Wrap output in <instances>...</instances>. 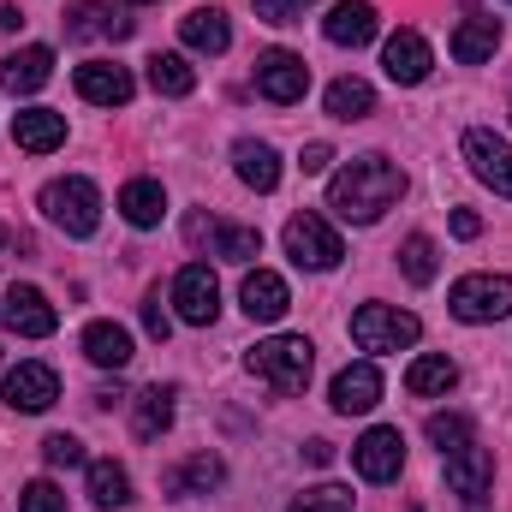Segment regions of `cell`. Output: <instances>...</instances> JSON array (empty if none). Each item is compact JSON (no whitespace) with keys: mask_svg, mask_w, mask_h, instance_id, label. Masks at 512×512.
Instances as JSON below:
<instances>
[{"mask_svg":"<svg viewBox=\"0 0 512 512\" xmlns=\"http://www.w3.org/2000/svg\"><path fill=\"white\" fill-rule=\"evenodd\" d=\"M399 197H405V173H399L387 155H358V161H346V167L328 179V209H334L340 221H358V227L382 221Z\"/></svg>","mask_w":512,"mask_h":512,"instance_id":"obj_1","label":"cell"},{"mask_svg":"<svg viewBox=\"0 0 512 512\" xmlns=\"http://www.w3.org/2000/svg\"><path fill=\"white\" fill-rule=\"evenodd\" d=\"M310 370H316V346L304 334H274V340L251 346V376H262L274 393H304Z\"/></svg>","mask_w":512,"mask_h":512,"instance_id":"obj_2","label":"cell"},{"mask_svg":"<svg viewBox=\"0 0 512 512\" xmlns=\"http://www.w3.org/2000/svg\"><path fill=\"white\" fill-rule=\"evenodd\" d=\"M42 215L66 239H90L102 227V191L90 179H54V185H42Z\"/></svg>","mask_w":512,"mask_h":512,"instance_id":"obj_3","label":"cell"},{"mask_svg":"<svg viewBox=\"0 0 512 512\" xmlns=\"http://www.w3.org/2000/svg\"><path fill=\"white\" fill-rule=\"evenodd\" d=\"M447 310L459 322H507L512 316V274H465V280H453Z\"/></svg>","mask_w":512,"mask_h":512,"instance_id":"obj_4","label":"cell"},{"mask_svg":"<svg viewBox=\"0 0 512 512\" xmlns=\"http://www.w3.org/2000/svg\"><path fill=\"white\" fill-rule=\"evenodd\" d=\"M417 334H423V322L411 310H393V304H364L352 316L358 352H405V346H417Z\"/></svg>","mask_w":512,"mask_h":512,"instance_id":"obj_5","label":"cell"},{"mask_svg":"<svg viewBox=\"0 0 512 512\" xmlns=\"http://www.w3.org/2000/svg\"><path fill=\"white\" fill-rule=\"evenodd\" d=\"M286 256L298 262V268H310V274H328V268H340V256H346V245H340V233L322 221V215H292L286 221Z\"/></svg>","mask_w":512,"mask_h":512,"instance_id":"obj_6","label":"cell"},{"mask_svg":"<svg viewBox=\"0 0 512 512\" xmlns=\"http://www.w3.org/2000/svg\"><path fill=\"white\" fill-rule=\"evenodd\" d=\"M304 90H310V66H304V54H292V48H268V54H256V96H268L274 108H292V102H304Z\"/></svg>","mask_w":512,"mask_h":512,"instance_id":"obj_7","label":"cell"},{"mask_svg":"<svg viewBox=\"0 0 512 512\" xmlns=\"http://www.w3.org/2000/svg\"><path fill=\"white\" fill-rule=\"evenodd\" d=\"M173 310H179V322H191V328H209V322L221 316V286H215L209 262H185V268L173 274Z\"/></svg>","mask_w":512,"mask_h":512,"instance_id":"obj_8","label":"cell"},{"mask_svg":"<svg viewBox=\"0 0 512 512\" xmlns=\"http://www.w3.org/2000/svg\"><path fill=\"white\" fill-rule=\"evenodd\" d=\"M447 483H453V495L465 501L471 512L489 507V489H495V459H489V447H459V453H447Z\"/></svg>","mask_w":512,"mask_h":512,"instance_id":"obj_9","label":"cell"},{"mask_svg":"<svg viewBox=\"0 0 512 512\" xmlns=\"http://www.w3.org/2000/svg\"><path fill=\"white\" fill-rule=\"evenodd\" d=\"M459 149H465L471 173H477L483 185H495V197H507L512 203V143H501L495 131H483V126H471Z\"/></svg>","mask_w":512,"mask_h":512,"instance_id":"obj_10","label":"cell"},{"mask_svg":"<svg viewBox=\"0 0 512 512\" xmlns=\"http://www.w3.org/2000/svg\"><path fill=\"white\" fill-rule=\"evenodd\" d=\"M352 465H358V477L364 483H393L399 471H405V435L399 429H370L358 447H352Z\"/></svg>","mask_w":512,"mask_h":512,"instance_id":"obj_11","label":"cell"},{"mask_svg":"<svg viewBox=\"0 0 512 512\" xmlns=\"http://www.w3.org/2000/svg\"><path fill=\"white\" fill-rule=\"evenodd\" d=\"M0 316H6V328H12L18 340H48V334L60 328L54 304H48L36 286H6V304H0Z\"/></svg>","mask_w":512,"mask_h":512,"instance_id":"obj_12","label":"cell"},{"mask_svg":"<svg viewBox=\"0 0 512 512\" xmlns=\"http://www.w3.org/2000/svg\"><path fill=\"white\" fill-rule=\"evenodd\" d=\"M60 24H66V36H72V42H96V36L126 42L131 30H137L126 12H114L108 0H78V6H66V18H60Z\"/></svg>","mask_w":512,"mask_h":512,"instance_id":"obj_13","label":"cell"},{"mask_svg":"<svg viewBox=\"0 0 512 512\" xmlns=\"http://www.w3.org/2000/svg\"><path fill=\"white\" fill-rule=\"evenodd\" d=\"M72 84H78V96H84V102H96V108H126L131 90H137V84H131V72H126V66H114V60H84Z\"/></svg>","mask_w":512,"mask_h":512,"instance_id":"obj_14","label":"cell"},{"mask_svg":"<svg viewBox=\"0 0 512 512\" xmlns=\"http://www.w3.org/2000/svg\"><path fill=\"white\" fill-rule=\"evenodd\" d=\"M328 399H334V411H346V417H364V411H376V399H382V370L364 358V364H346L334 387H328Z\"/></svg>","mask_w":512,"mask_h":512,"instance_id":"obj_15","label":"cell"},{"mask_svg":"<svg viewBox=\"0 0 512 512\" xmlns=\"http://www.w3.org/2000/svg\"><path fill=\"white\" fill-rule=\"evenodd\" d=\"M382 66H387V78H393V84H423V78H429V66H435V54H429V42H423L417 30H399V36H387Z\"/></svg>","mask_w":512,"mask_h":512,"instance_id":"obj_16","label":"cell"},{"mask_svg":"<svg viewBox=\"0 0 512 512\" xmlns=\"http://www.w3.org/2000/svg\"><path fill=\"white\" fill-rule=\"evenodd\" d=\"M54 399H60V376L48 364H18L6 376V405L12 411H48Z\"/></svg>","mask_w":512,"mask_h":512,"instance_id":"obj_17","label":"cell"},{"mask_svg":"<svg viewBox=\"0 0 512 512\" xmlns=\"http://www.w3.org/2000/svg\"><path fill=\"white\" fill-rule=\"evenodd\" d=\"M322 36H328L334 48H364V42H376V6H370V0H340V6L322 18Z\"/></svg>","mask_w":512,"mask_h":512,"instance_id":"obj_18","label":"cell"},{"mask_svg":"<svg viewBox=\"0 0 512 512\" xmlns=\"http://www.w3.org/2000/svg\"><path fill=\"white\" fill-rule=\"evenodd\" d=\"M239 298H245V316H251V322H280V316L292 310L286 280H280V274H268V268H251V274H245Z\"/></svg>","mask_w":512,"mask_h":512,"instance_id":"obj_19","label":"cell"},{"mask_svg":"<svg viewBox=\"0 0 512 512\" xmlns=\"http://www.w3.org/2000/svg\"><path fill=\"white\" fill-rule=\"evenodd\" d=\"M12 143H18L24 155L60 149V143H66V114H54V108H24V114L12 120Z\"/></svg>","mask_w":512,"mask_h":512,"instance_id":"obj_20","label":"cell"},{"mask_svg":"<svg viewBox=\"0 0 512 512\" xmlns=\"http://www.w3.org/2000/svg\"><path fill=\"white\" fill-rule=\"evenodd\" d=\"M48 78H54V54L48 48H18V54L0 60V90H12V96H30Z\"/></svg>","mask_w":512,"mask_h":512,"instance_id":"obj_21","label":"cell"},{"mask_svg":"<svg viewBox=\"0 0 512 512\" xmlns=\"http://www.w3.org/2000/svg\"><path fill=\"white\" fill-rule=\"evenodd\" d=\"M179 36H185V48H197V54H227V48H233V24H227V12H215V6L185 12V18H179Z\"/></svg>","mask_w":512,"mask_h":512,"instance_id":"obj_22","label":"cell"},{"mask_svg":"<svg viewBox=\"0 0 512 512\" xmlns=\"http://www.w3.org/2000/svg\"><path fill=\"white\" fill-rule=\"evenodd\" d=\"M221 483H227V465H221L215 453H191L185 465H173V471L161 477L167 495H209V489H221Z\"/></svg>","mask_w":512,"mask_h":512,"instance_id":"obj_23","label":"cell"},{"mask_svg":"<svg viewBox=\"0 0 512 512\" xmlns=\"http://www.w3.org/2000/svg\"><path fill=\"white\" fill-rule=\"evenodd\" d=\"M173 387H143L137 399H131V429H137V441H161L167 429H173Z\"/></svg>","mask_w":512,"mask_h":512,"instance_id":"obj_24","label":"cell"},{"mask_svg":"<svg viewBox=\"0 0 512 512\" xmlns=\"http://www.w3.org/2000/svg\"><path fill=\"white\" fill-rule=\"evenodd\" d=\"M84 358H90L96 370H126L131 364V334L120 322H90V328H84Z\"/></svg>","mask_w":512,"mask_h":512,"instance_id":"obj_25","label":"cell"},{"mask_svg":"<svg viewBox=\"0 0 512 512\" xmlns=\"http://www.w3.org/2000/svg\"><path fill=\"white\" fill-rule=\"evenodd\" d=\"M233 167H239V179H245L251 191H274V185H280V155H274L268 143H256V137H239V143H233Z\"/></svg>","mask_w":512,"mask_h":512,"instance_id":"obj_26","label":"cell"},{"mask_svg":"<svg viewBox=\"0 0 512 512\" xmlns=\"http://www.w3.org/2000/svg\"><path fill=\"white\" fill-rule=\"evenodd\" d=\"M495 48H501V24H495V18H465V24L453 30V60H459V66H483Z\"/></svg>","mask_w":512,"mask_h":512,"instance_id":"obj_27","label":"cell"},{"mask_svg":"<svg viewBox=\"0 0 512 512\" xmlns=\"http://www.w3.org/2000/svg\"><path fill=\"white\" fill-rule=\"evenodd\" d=\"M328 114L346 120V126H358V120L376 114V90H370L364 78H334V84H328Z\"/></svg>","mask_w":512,"mask_h":512,"instance_id":"obj_28","label":"cell"},{"mask_svg":"<svg viewBox=\"0 0 512 512\" xmlns=\"http://www.w3.org/2000/svg\"><path fill=\"white\" fill-rule=\"evenodd\" d=\"M120 215H126L131 227H155L167 215V191L155 179H131L126 191H120Z\"/></svg>","mask_w":512,"mask_h":512,"instance_id":"obj_29","label":"cell"},{"mask_svg":"<svg viewBox=\"0 0 512 512\" xmlns=\"http://www.w3.org/2000/svg\"><path fill=\"white\" fill-rule=\"evenodd\" d=\"M459 382V364L453 358H411V370H405V393H417V399H435V393H447V387Z\"/></svg>","mask_w":512,"mask_h":512,"instance_id":"obj_30","label":"cell"},{"mask_svg":"<svg viewBox=\"0 0 512 512\" xmlns=\"http://www.w3.org/2000/svg\"><path fill=\"white\" fill-rule=\"evenodd\" d=\"M149 90H155V96H191V90H197L191 60H185V54H155V60H149Z\"/></svg>","mask_w":512,"mask_h":512,"instance_id":"obj_31","label":"cell"},{"mask_svg":"<svg viewBox=\"0 0 512 512\" xmlns=\"http://www.w3.org/2000/svg\"><path fill=\"white\" fill-rule=\"evenodd\" d=\"M209 245H215V256H227V262H251V256H262V233L256 227H239V221H215Z\"/></svg>","mask_w":512,"mask_h":512,"instance_id":"obj_32","label":"cell"},{"mask_svg":"<svg viewBox=\"0 0 512 512\" xmlns=\"http://www.w3.org/2000/svg\"><path fill=\"white\" fill-rule=\"evenodd\" d=\"M90 501H96V507H126L131 501V477L114 459H96V465H90Z\"/></svg>","mask_w":512,"mask_h":512,"instance_id":"obj_33","label":"cell"},{"mask_svg":"<svg viewBox=\"0 0 512 512\" xmlns=\"http://www.w3.org/2000/svg\"><path fill=\"white\" fill-rule=\"evenodd\" d=\"M399 274H405L411 286H429V280H435V239L411 233V239L399 245Z\"/></svg>","mask_w":512,"mask_h":512,"instance_id":"obj_34","label":"cell"},{"mask_svg":"<svg viewBox=\"0 0 512 512\" xmlns=\"http://www.w3.org/2000/svg\"><path fill=\"white\" fill-rule=\"evenodd\" d=\"M429 441H435L441 453H459V447L477 441V429H471V417H459V411H435V417H429Z\"/></svg>","mask_w":512,"mask_h":512,"instance_id":"obj_35","label":"cell"},{"mask_svg":"<svg viewBox=\"0 0 512 512\" xmlns=\"http://www.w3.org/2000/svg\"><path fill=\"white\" fill-rule=\"evenodd\" d=\"M292 512H352V489H340V483H322V489H310V495H304Z\"/></svg>","mask_w":512,"mask_h":512,"instance_id":"obj_36","label":"cell"},{"mask_svg":"<svg viewBox=\"0 0 512 512\" xmlns=\"http://www.w3.org/2000/svg\"><path fill=\"white\" fill-rule=\"evenodd\" d=\"M18 512H66V495L54 483H24L18 489Z\"/></svg>","mask_w":512,"mask_h":512,"instance_id":"obj_37","label":"cell"},{"mask_svg":"<svg viewBox=\"0 0 512 512\" xmlns=\"http://www.w3.org/2000/svg\"><path fill=\"white\" fill-rule=\"evenodd\" d=\"M42 459L48 465H84V441L78 435H48L42 441Z\"/></svg>","mask_w":512,"mask_h":512,"instance_id":"obj_38","label":"cell"},{"mask_svg":"<svg viewBox=\"0 0 512 512\" xmlns=\"http://www.w3.org/2000/svg\"><path fill=\"white\" fill-rule=\"evenodd\" d=\"M304 6H316V0H256V18L262 24H292Z\"/></svg>","mask_w":512,"mask_h":512,"instance_id":"obj_39","label":"cell"},{"mask_svg":"<svg viewBox=\"0 0 512 512\" xmlns=\"http://www.w3.org/2000/svg\"><path fill=\"white\" fill-rule=\"evenodd\" d=\"M143 328H149V340H167V334H173V316L161 310V292L143 298Z\"/></svg>","mask_w":512,"mask_h":512,"instance_id":"obj_40","label":"cell"},{"mask_svg":"<svg viewBox=\"0 0 512 512\" xmlns=\"http://www.w3.org/2000/svg\"><path fill=\"white\" fill-rule=\"evenodd\" d=\"M328 161H334V149H328V143H304V155H298V167H304V173H328Z\"/></svg>","mask_w":512,"mask_h":512,"instance_id":"obj_41","label":"cell"},{"mask_svg":"<svg viewBox=\"0 0 512 512\" xmlns=\"http://www.w3.org/2000/svg\"><path fill=\"white\" fill-rule=\"evenodd\" d=\"M453 233H459V239H477V233H483V215H471V209H453Z\"/></svg>","mask_w":512,"mask_h":512,"instance_id":"obj_42","label":"cell"},{"mask_svg":"<svg viewBox=\"0 0 512 512\" xmlns=\"http://www.w3.org/2000/svg\"><path fill=\"white\" fill-rule=\"evenodd\" d=\"M304 459H310V465H328V459H334V447H328V441H310V447H304Z\"/></svg>","mask_w":512,"mask_h":512,"instance_id":"obj_43","label":"cell"},{"mask_svg":"<svg viewBox=\"0 0 512 512\" xmlns=\"http://www.w3.org/2000/svg\"><path fill=\"white\" fill-rule=\"evenodd\" d=\"M24 18H18V6H0V30H18Z\"/></svg>","mask_w":512,"mask_h":512,"instance_id":"obj_44","label":"cell"},{"mask_svg":"<svg viewBox=\"0 0 512 512\" xmlns=\"http://www.w3.org/2000/svg\"><path fill=\"white\" fill-rule=\"evenodd\" d=\"M131 6H149V0H131Z\"/></svg>","mask_w":512,"mask_h":512,"instance_id":"obj_45","label":"cell"}]
</instances>
